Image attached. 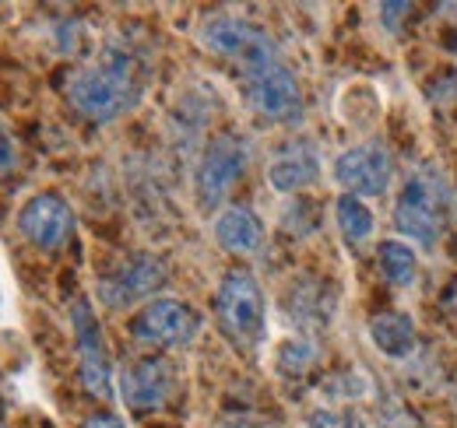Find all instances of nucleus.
<instances>
[{"label":"nucleus","instance_id":"nucleus-1","mask_svg":"<svg viewBox=\"0 0 457 428\" xmlns=\"http://www.w3.org/2000/svg\"><path fill=\"white\" fill-rule=\"evenodd\" d=\"M152 81V60L141 43L110 39L67 81V103L88 123H113L145 99Z\"/></svg>","mask_w":457,"mask_h":428},{"label":"nucleus","instance_id":"nucleus-2","mask_svg":"<svg viewBox=\"0 0 457 428\" xmlns=\"http://www.w3.org/2000/svg\"><path fill=\"white\" fill-rule=\"evenodd\" d=\"M197 43L212 56L226 60L228 67H236L239 81L286 63L271 32H264L257 21L239 18V14H208L197 29Z\"/></svg>","mask_w":457,"mask_h":428},{"label":"nucleus","instance_id":"nucleus-3","mask_svg":"<svg viewBox=\"0 0 457 428\" xmlns=\"http://www.w3.org/2000/svg\"><path fill=\"white\" fill-rule=\"evenodd\" d=\"M219 333L243 355H253L268 337V299L246 268H232L215 288Z\"/></svg>","mask_w":457,"mask_h":428},{"label":"nucleus","instance_id":"nucleus-4","mask_svg":"<svg viewBox=\"0 0 457 428\" xmlns=\"http://www.w3.org/2000/svg\"><path fill=\"white\" fill-rule=\"evenodd\" d=\"M447 218V183L436 165H415L398 190L395 201V225L415 246L433 250Z\"/></svg>","mask_w":457,"mask_h":428},{"label":"nucleus","instance_id":"nucleus-5","mask_svg":"<svg viewBox=\"0 0 457 428\" xmlns=\"http://www.w3.org/2000/svg\"><path fill=\"white\" fill-rule=\"evenodd\" d=\"M250 165V148L239 134H215L204 148V155L197 161L194 172V197L197 208L204 214L222 211V204L228 201V193L236 190V183L246 176Z\"/></svg>","mask_w":457,"mask_h":428},{"label":"nucleus","instance_id":"nucleus-6","mask_svg":"<svg viewBox=\"0 0 457 428\" xmlns=\"http://www.w3.org/2000/svg\"><path fill=\"white\" fill-rule=\"evenodd\" d=\"M170 281V268L162 257L155 253H134L127 264L113 268L110 274L99 277L96 295L106 309L113 313H127L134 306H148L152 295H159Z\"/></svg>","mask_w":457,"mask_h":428},{"label":"nucleus","instance_id":"nucleus-7","mask_svg":"<svg viewBox=\"0 0 457 428\" xmlns=\"http://www.w3.org/2000/svg\"><path fill=\"white\" fill-rule=\"evenodd\" d=\"M71 326H74L78 373H81L85 393L96 397L99 404H110L116 393L113 366H110V348H106L103 323H99V317H96V309H92L88 299H74V306H71Z\"/></svg>","mask_w":457,"mask_h":428},{"label":"nucleus","instance_id":"nucleus-8","mask_svg":"<svg viewBox=\"0 0 457 428\" xmlns=\"http://www.w3.org/2000/svg\"><path fill=\"white\" fill-rule=\"evenodd\" d=\"M127 330L145 348L176 351V348H187L201 333V313L179 299H152L130 317Z\"/></svg>","mask_w":457,"mask_h":428},{"label":"nucleus","instance_id":"nucleus-9","mask_svg":"<svg viewBox=\"0 0 457 428\" xmlns=\"http://www.w3.org/2000/svg\"><path fill=\"white\" fill-rule=\"evenodd\" d=\"M176 386H179V369L172 366L166 355H141V358L127 362L120 369V375H116L120 400L134 415L162 411L176 397Z\"/></svg>","mask_w":457,"mask_h":428},{"label":"nucleus","instance_id":"nucleus-10","mask_svg":"<svg viewBox=\"0 0 457 428\" xmlns=\"http://www.w3.org/2000/svg\"><path fill=\"white\" fill-rule=\"evenodd\" d=\"M335 183L352 197H384L395 183V155L384 141H359L335 159Z\"/></svg>","mask_w":457,"mask_h":428},{"label":"nucleus","instance_id":"nucleus-11","mask_svg":"<svg viewBox=\"0 0 457 428\" xmlns=\"http://www.w3.org/2000/svg\"><path fill=\"white\" fill-rule=\"evenodd\" d=\"M74 228H78V221H74L71 204L54 190H43V193L29 197L18 211V232L39 253H60L74 239Z\"/></svg>","mask_w":457,"mask_h":428},{"label":"nucleus","instance_id":"nucleus-12","mask_svg":"<svg viewBox=\"0 0 457 428\" xmlns=\"http://www.w3.org/2000/svg\"><path fill=\"white\" fill-rule=\"evenodd\" d=\"M243 92L253 112L271 123H295L303 116V88H299V78L288 70V63H278L257 78H246Z\"/></svg>","mask_w":457,"mask_h":428},{"label":"nucleus","instance_id":"nucleus-13","mask_svg":"<svg viewBox=\"0 0 457 428\" xmlns=\"http://www.w3.org/2000/svg\"><path fill=\"white\" fill-rule=\"evenodd\" d=\"M320 172H324L320 148L310 137H292L268 161V183L275 193H303L313 183H320Z\"/></svg>","mask_w":457,"mask_h":428},{"label":"nucleus","instance_id":"nucleus-14","mask_svg":"<svg viewBox=\"0 0 457 428\" xmlns=\"http://www.w3.org/2000/svg\"><path fill=\"white\" fill-rule=\"evenodd\" d=\"M215 239L232 257H253L264 250V221L243 204H228L215 214Z\"/></svg>","mask_w":457,"mask_h":428},{"label":"nucleus","instance_id":"nucleus-15","mask_svg":"<svg viewBox=\"0 0 457 428\" xmlns=\"http://www.w3.org/2000/svg\"><path fill=\"white\" fill-rule=\"evenodd\" d=\"M370 341L373 348L384 355V358H408L419 344V330H415V320L408 313H398V309H384L370 320Z\"/></svg>","mask_w":457,"mask_h":428},{"label":"nucleus","instance_id":"nucleus-16","mask_svg":"<svg viewBox=\"0 0 457 428\" xmlns=\"http://www.w3.org/2000/svg\"><path fill=\"white\" fill-rule=\"evenodd\" d=\"M335 221H338V232L352 250L366 246L373 239V228H377V218L370 211V204L362 197H352V193H342L335 201Z\"/></svg>","mask_w":457,"mask_h":428},{"label":"nucleus","instance_id":"nucleus-17","mask_svg":"<svg viewBox=\"0 0 457 428\" xmlns=\"http://www.w3.org/2000/svg\"><path fill=\"white\" fill-rule=\"evenodd\" d=\"M377 268H380V277L395 288H411L415 277H419V257L408 243H398V239H387L377 246Z\"/></svg>","mask_w":457,"mask_h":428},{"label":"nucleus","instance_id":"nucleus-18","mask_svg":"<svg viewBox=\"0 0 457 428\" xmlns=\"http://www.w3.org/2000/svg\"><path fill=\"white\" fill-rule=\"evenodd\" d=\"M313 362H317V351H313V344L306 337L286 341L282 351H278V373L286 375H303Z\"/></svg>","mask_w":457,"mask_h":428},{"label":"nucleus","instance_id":"nucleus-19","mask_svg":"<svg viewBox=\"0 0 457 428\" xmlns=\"http://www.w3.org/2000/svg\"><path fill=\"white\" fill-rule=\"evenodd\" d=\"M306 428H370L355 407H317L310 411Z\"/></svg>","mask_w":457,"mask_h":428},{"label":"nucleus","instance_id":"nucleus-20","mask_svg":"<svg viewBox=\"0 0 457 428\" xmlns=\"http://www.w3.org/2000/svg\"><path fill=\"white\" fill-rule=\"evenodd\" d=\"M21 165V148H18V137L0 123V183L11 179Z\"/></svg>","mask_w":457,"mask_h":428},{"label":"nucleus","instance_id":"nucleus-21","mask_svg":"<svg viewBox=\"0 0 457 428\" xmlns=\"http://www.w3.org/2000/svg\"><path fill=\"white\" fill-rule=\"evenodd\" d=\"M81 428H127V425H123V418L113 415V411H96V415H88L81 422Z\"/></svg>","mask_w":457,"mask_h":428},{"label":"nucleus","instance_id":"nucleus-22","mask_svg":"<svg viewBox=\"0 0 457 428\" xmlns=\"http://www.w3.org/2000/svg\"><path fill=\"white\" fill-rule=\"evenodd\" d=\"M222 428H261V425L250 422V418H228V422H222Z\"/></svg>","mask_w":457,"mask_h":428},{"label":"nucleus","instance_id":"nucleus-23","mask_svg":"<svg viewBox=\"0 0 457 428\" xmlns=\"http://www.w3.org/2000/svg\"><path fill=\"white\" fill-rule=\"evenodd\" d=\"M0 418H4V397H0Z\"/></svg>","mask_w":457,"mask_h":428}]
</instances>
